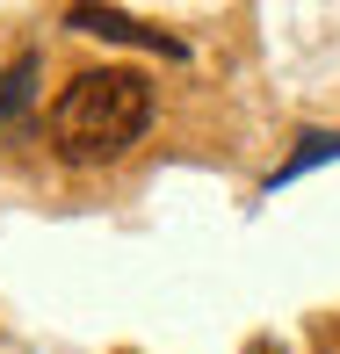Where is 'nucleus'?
<instances>
[{
  "instance_id": "f03ea898",
  "label": "nucleus",
  "mask_w": 340,
  "mask_h": 354,
  "mask_svg": "<svg viewBox=\"0 0 340 354\" xmlns=\"http://www.w3.org/2000/svg\"><path fill=\"white\" fill-rule=\"evenodd\" d=\"M66 22L87 29V37H116V44H145V51H159V58H181V37H167V29L138 22V15H123V8H66Z\"/></svg>"
},
{
  "instance_id": "20e7f679",
  "label": "nucleus",
  "mask_w": 340,
  "mask_h": 354,
  "mask_svg": "<svg viewBox=\"0 0 340 354\" xmlns=\"http://www.w3.org/2000/svg\"><path fill=\"white\" fill-rule=\"evenodd\" d=\"M29 80H37V58H15V73L0 80V123H8L15 109H29Z\"/></svg>"
},
{
  "instance_id": "423d86ee",
  "label": "nucleus",
  "mask_w": 340,
  "mask_h": 354,
  "mask_svg": "<svg viewBox=\"0 0 340 354\" xmlns=\"http://www.w3.org/2000/svg\"><path fill=\"white\" fill-rule=\"evenodd\" d=\"M247 354H283V347H275V340H253V347H247Z\"/></svg>"
},
{
  "instance_id": "f257e3e1",
  "label": "nucleus",
  "mask_w": 340,
  "mask_h": 354,
  "mask_svg": "<svg viewBox=\"0 0 340 354\" xmlns=\"http://www.w3.org/2000/svg\"><path fill=\"white\" fill-rule=\"evenodd\" d=\"M145 123H152V87H145L138 73H123V66L80 73L51 102V145H58V159H73V167H109V159H123L145 138Z\"/></svg>"
},
{
  "instance_id": "39448f33",
  "label": "nucleus",
  "mask_w": 340,
  "mask_h": 354,
  "mask_svg": "<svg viewBox=\"0 0 340 354\" xmlns=\"http://www.w3.org/2000/svg\"><path fill=\"white\" fill-rule=\"evenodd\" d=\"M312 347H319V354H340V318H319V333H312Z\"/></svg>"
},
{
  "instance_id": "7ed1b4c3",
  "label": "nucleus",
  "mask_w": 340,
  "mask_h": 354,
  "mask_svg": "<svg viewBox=\"0 0 340 354\" xmlns=\"http://www.w3.org/2000/svg\"><path fill=\"white\" fill-rule=\"evenodd\" d=\"M326 159H340V131H312V138H297V152L275 167V181L268 188H283V181H297V174H312V167H326Z\"/></svg>"
}]
</instances>
